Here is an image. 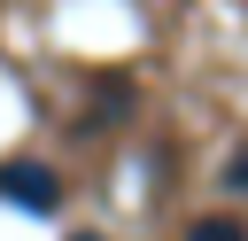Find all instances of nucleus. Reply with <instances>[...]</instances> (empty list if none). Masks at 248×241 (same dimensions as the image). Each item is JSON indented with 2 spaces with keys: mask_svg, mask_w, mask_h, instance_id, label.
I'll use <instances>...</instances> for the list:
<instances>
[{
  "mask_svg": "<svg viewBox=\"0 0 248 241\" xmlns=\"http://www.w3.org/2000/svg\"><path fill=\"white\" fill-rule=\"evenodd\" d=\"M225 187H232V194H248V148L232 155V171H225Z\"/></svg>",
  "mask_w": 248,
  "mask_h": 241,
  "instance_id": "nucleus-3",
  "label": "nucleus"
},
{
  "mask_svg": "<svg viewBox=\"0 0 248 241\" xmlns=\"http://www.w3.org/2000/svg\"><path fill=\"white\" fill-rule=\"evenodd\" d=\"M0 202H16V210H54V202H62V179H54L46 163H0Z\"/></svg>",
  "mask_w": 248,
  "mask_h": 241,
  "instance_id": "nucleus-1",
  "label": "nucleus"
},
{
  "mask_svg": "<svg viewBox=\"0 0 248 241\" xmlns=\"http://www.w3.org/2000/svg\"><path fill=\"white\" fill-rule=\"evenodd\" d=\"M186 241H248V225L240 218H202V225H186Z\"/></svg>",
  "mask_w": 248,
  "mask_h": 241,
  "instance_id": "nucleus-2",
  "label": "nucleus"
},
{
  "mask_svg": "<svg viewBox=\"0 0 248 241\" xmlns=\"http://www.w3.org/2000/svg\"><path fill=\"white\" fill-rule=\"evenodd\" d=\"M70 241H101V233H70Z\"/></svg>",
  "mask_w": 248,
  "mask_h": 241,
  "instance_id": "nucleus-4",
  "label": "nucleus"
}]
</instances>
